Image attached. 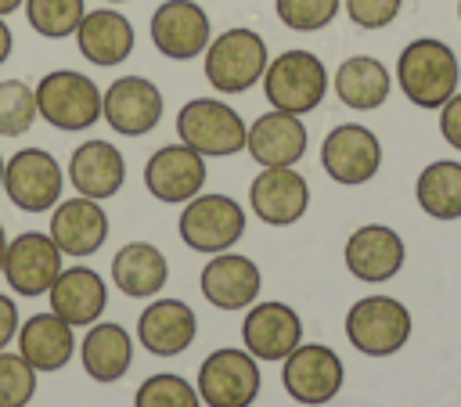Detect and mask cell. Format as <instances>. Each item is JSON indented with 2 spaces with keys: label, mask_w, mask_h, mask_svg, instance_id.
Here are the masks:
<instances>
[{
  "label": "cell",
  "mask_w": 461,
  "mask_h": 407,
  "mask_svg": "<svg viewBox=\"0 0 461 407\" xmlns=\"http://www.w3.org/2000/svg\"><path fill=\"white\" fill-rule=\"evenodd\" d=\"M457 54L436 36L411 40L396 58V86L414 108H443L457 94Z\"/></svg>",
  "instance_id": "cell-1"
},
{
  "label": "cell",
  "mask_w": 461,
  "mask_h": 407,
  "mask_svg": "<svg viewBox=\"0 0 461 407\" xmlns=\"http://www.w3.org/2000/svg\"><path fill=\"white\" fill-rule=\"evenodd\" d=\"M267 65H270L267 40L245 25L223 29L205 47V79L220 94H245L263 79Z\"/></svg>",
  "instance_id": "cell-2"
},
{
  "label": "cell",
  "mask_w": 461,
  "mask_h": 407,
  "mask_svg": "<svg viewBox=\"0 0 461 407\" xmlns=\"http://www.w3.org/2000/svg\"><path fill=\"white\" fill-rule=\"evenodd\" d=\"M263 94L270 108L306 115L328 94V68L313 50H281L263 72Z\"/></svg>",
  "instance_id": "cell-3"
},
{
  "label": "cell",
  "mask_w": 461,
  "mask_h": 407,
  "mask_svg": "<svg viewBox=\"0 0 461 407\" xmlns=\"http://www.w3.org/2000/svg\"><path fill=\"white\" fill-rule=\"evenodd\" d=\"M36 112L43 122L65 133L90 130L101 119V90L90 76L76 68H54L36 86Z\"/></svg>",
  "instance_id": "cell-4"
},
{
  "label": "cell",
  "mask_w": 461,
  "mask_h": 407,
  "mask_svg": "<svg viewBox=\"0 0 461 407\" xmlns=\"http://www.w3.org/2000/svg\"><path fill=\"white\" fill-rule=\"evenodd\" d=\"M245 119L220 97H191L176 112V137L180 144L194 148L205 158H227L245 151Z\"/></svg>",
  "instance_id": "cell-5"
},
{
  "label": "cell",
  "mask_w": 461,
  "mask_h": 407,
  "mask_svg": "<svg viewBox=\"0 0 461 407\" xmlns=\"http://www.w3.org/2000/svg\"><path fill=\"white\" fill-rule=\"evenodd\" d=\"M346 339L364 357H393L411 339V310L393 295H364L346 313Z\"/></svg>",
  "instance_id": "cell-6"
},
{
  "label": "cell",
  "mask_w": 461,
  "mask_h": 407,
  "mask_svg": "<svg viewBox=\"0 0 461 407\" xmlns=\"http://www.w3.org/2000/svg\"><path fill=\"white\" fill-rule=\"evenodd\" d=\"M180 241L191 252H227L245 234V209L230 194H194L184 202V213L176 220Z\"/></svg>",
  "instance_id": "cell-7"
},
{
  "label": "cell",
  "mask_w": 461,
  "mask_h": 407,
  "mask_svg": "<svg viewBox=\"0 0 461 407\" xmlns=\"http://www.w3.org/2000/svg\"><path fill=\"white\" fill-rule=\"evenodd\" d=\"M263 375L249 349H212L198 367V396L205 407H249L259 396Z\"/></svg>",
  "instance_id": "cell-8"
},
{
  "label": "cell",
  "mask_w": 461,
  "mask_h": 407,
  "mask_svg": "<svg viewBox=\"0 0 461 407\" xmlns=\"http://www.w3.org/2000/svg\"><path fill=\"white\" fill-rule=\"evenodd\" d=\"M65 173L43 148H22L4 162V194L22 213H50L61 202Z\"/></svg>",
  "instance_id": "cell-9"
},
{
  "label": "cell",
  "mask_w": 461,
  "mask_h": 407,
  "mask_svg": "<svg viewBox=\"0 0 461 407\" xmlns=\"http://www.w3.org/2000/svg\"><path fill=\"white\" fill-rule=\"evenodd\" d=\"M281 364H285L281 385L288 389V396L295 403H306V407H321V403L335 400L342 389V378H346L339 353L321 342H299Z\"/></svg>",
  "instance_id": "cell-10"
},
{
  "label": "cell",
  "mask_w": 461,
  "mask_h": 407,
  "mask_svg": "<svg viewBox=\"0 0 461 407\" xmlns=\"http://www.w3.org/2000/svg\"><path fill=\"white\" fill-rule=\"evenodd\" d=\"M321 166L335 184L360 187L375 180V173L382 169V140L375 137V130L360 122H342L328 130L321 144Z\"/></svg>",
  "instance_id": "cell-11"
},
{
  "label": "cell",
  "mask_w": 461,
  "mask_h": 407,
  "mask_svg": "<svg viewBox=\"0 0 461 407\" xmlns=\"http://www.w3.org/2000/svg\"><path fill=\"white\" fill-rule=\"evenodd\" d=\"M148 32L162 58L191 61V58L205 54V47L212 40V22L198 0H166L155 7Z\"/></svg>",
  "instance_id": "cell-12"
},
{
  "label": "cell",
  "mask_w": 461,
  "mask_h": 407,
  "mask_svg": "<svg viewBox=\"0 0 461 407\" xmlns=\"http://www.w3.org/2000/svg\"><path fill=\"white\" fill-rule=\"evenodd\" d=\"M162 90L144 76H119L101 94V119L119 137H144L162 122Z\"/></svg>",
  "instance_id": "cell-13"
},
{
  "label": "cell",
  "mask_w": 461,
  "mask_h": 407,
  "mask_svg": "<svg viewBox=\"0 0 461 407\" xmlns=\"http://www.w3.org/2000/svg\"><path fill=\"white\" fill-rule=\"evenodd\" d=\"M249 205L259 223L292 227L310 209V184L295 166H263L249 184Z\"/></svg>",
  "instance_id": "cell-14"
},
{
  "label": "cell",
  "mask_w": 461,
  "mask_h": 407,
  "mask_svg": "<svg viewBox=\"0 0 461 407\" xmlns=\"http://www.w3.org/2000/svg\"><path fill=\"white\" fill-rule=\"evenodd\" d=\"M144 187L166 205H184L205 187V155L187 144H162L144 162Z\"/></svg>",
  "instance_id": "cell-15"
},
{
  "label": "cell",
  "mask_w": 461,
  "mask_h": 407,
  "mask_svg": "<svg viewBox=\"0 0 461 407\" xmlns=\"http://www.w3.org/2000/svg\"><path fill=\"white\" fill-rule=\"evenodd\" d=\"M61 274V249L54 245L50 234L43 231H25L14 241H7V256H4V277L11 285V292L18 295H47L50 285Z\"/></svg>",
  "instance_id": "cell-16"
},
{
  "label": "cell",
  "mask_w": 461,
  "mask_h": 407,
  "mask_svg": "<svg viewBox=\"0 0 461 407\" xmlns=\"http://www.w3.org/2000/svg\"><path fill=\"white\" fill-rule=\"evenodd\" d=\"M342 259H346V270L357 281L382 285V281H389V277L400 274V267L407 259V249H403V238L393 227H385V223H364V227H357L346 238Z\"/></svg>",
  "instance_id": "cell-17"
},
{
  "label": "cell",
  "mask_w": 461,
  "mask_h": 407,
  "mask_svg": "<svg viewBox=\"0 0 461 407\" xmlns=\"http://www.w3.org/2000/svg\"><path fill=\"white\" fill-rule=\"evenodd\" d=\"M198 288H202L205 303L216 306V310H249L259 299L263 274L249 256L227 249V252H216L202 267Z\"/></svg>",
  "instance_id": "cell-18"
},
{
  "label": "cell",
  "mask_w": 461,
  "mask_h": 407,
  "mask_svg": "<svg viewBox=\"0 0 461 407\" xmlns=\"http://www.w3.org/2000/svg\"><path fill=\"white\" fill-rule=\"evenodd\" d=\"M241 342L256 360H285L303 342V321L288 303H252L241 321Z\"/></svg>",
  "instance_id": "cell-19"
},
{
  "label": "cell",
  "mask_w": 461,
  "mask_h": 407,
  "mask_svg": "<svg viewBox=\"0 0 461 407\" xmlns=\"http://www.w3.org/2000/svg\"><path fill=\"white\" fill-rule=\"evenodd\" d=\"M47 234L61 249V256H94L108 238V213L97 198L76 194L50 209Z\"/></svg>",
  "instance_id": "cell-20"
},
{
  "label": "cell",
  "mask_w": 461,
  "mask_h": 407,
  "mask_svg": "<svg viewBox=\"0 0 461 407\" xmlns=\"http://www.w3.org/2000/svg\"><path fill=\"white\" fill-rule=\"evenodd\" d=\"M133 43H137L133 22L122 11H115L112 4L86 11L83 22H79V29H76L79 54L90 65H97V68H112V65L126 61L133 54Z\"/></svg>",
  "instance_id": "cell-21"
},
{
  "label": "cell",
  "mask_w": 461,
  "mask_h": 407,
  "mask_svg": "<svg viewBox=\"0 0 461 407\" xmlns=\"http://www.w3.org/2000/svg\"><path fill=\"white\" fill-rule=\"evenodd\" d=\"M306 144H310V133L303 115L277 112V108L263 112L245 133V151L259 166H295L306 155Z\"/></svg>",
  "instance_id": "cell-22"
},
{
  "label": "cell",
  "mask_w": 461,
  "mask_h": 407,
  "mask_svg": "<svg viewBox=\"0 0 461 407\" xmlns=\"http://www.w3.org/2000/svg\"><path fill=\"white\" fill-rule=\"evenodd\" d=\"M47 295H50V310L72 328L94 324L108 306V285L90 267H61Z\"/></svg>",
  "instance_id": "cell-23"
},
{
  "label": "cell",
  "mask_w": 461,
  "mask_h": 407,
  "mask_svg": "<svg viewBox=\"0 0 461 407\" xmlns=\"http://www.w3.org/2000/svg\"><path fill=\"white\" fill-rule=\"evenodd\" d=\"M68 180L76 194L104 202L126 184V158L108 140H83L68 158Z\"/></svg>",
  "instance_id": "cell-24"
},
{
  "label": "cell",
  "mask_w": 461,
  "mask_h": 407,
  "mask_svg": "<svg viewBox=\"0 0 461 407\" xmlns=\"http://www.w3.org/2000/svg\"><path fill=\"white\" fill-rule=\"evenodd\" d=\"M194 335H198V321L184 299H155L137 321V339L155 357L184 353L194 342Z\"/></svg>",
  "instance_id": "cell-25"
},
{
  "label": "cell",
  "mask_w": 461,
  "mask_h": 407,
  "mask_svg": "<svg viewBox=\"0 0 461 407\" xmlns=\"http://www.w3.org/2000/svg\"><path fill=\"white\" fill-rule=\"evenodd\" d=\"M18 353L36 367V371H61L72 353H76V335L72 324H65L54 310L32 313L25 324H18Z\"/></svg>",
  "instance_id": "cell-26"
},
{
  "label": "cell",
  "mask_w": 461,
  "mask_h": 407,
  "mask_svg": "<svg viewBox=\"0 0 461 407\" xmlns=\"http://www.w3.org/2000/svg\"><path fill=\"white\" fill-rule=\"evenodd\" d=\"M335 97L353 108V112H375L389 101V90H393V79H389V68L371 58V54H353L346 58L339 68H335Z\"/></svg>",
  "instance_id": "cell-27"
},
{
  "label": "cell",
  "mask_w": 461,
  "mask_h": 407,
  "mask_svg": "<svg viewBox=\"0 0 461 407\" xmlns=\"http://www.w3.org/2000/svg\"><path fill=\"white\" fill-rule=\"evenodd\" d=\"M112 281L130 299H151L169 281V263L151 241H126L112 259Z\"/></svg>",
  "instance_id": "cell-28"
},
{
  "label": "cell",
  "mask_w": 461,
  "mask_h": 407,
  "mask_svg": "<svg viewBox=\"0 0 461 407\" xmlns=\"http://www.w3.org/2000/svg\"><path fill=\"white\" fill-rule=\"evenodd\" d=\"M79 360H83V371L94 382H119L130 371L133 342H130L122 324L94 321L86 339H83V346H79Z\"/></svg>",
  "instance_id": "cell-29"
},
{
  "label": "cell",
  "mask_w": 461,
  "mask_h": 407,
  "mask_svg": "<svg viewBox=\"0 0 461 407\" xmlns=\"http://www.w3.org/2000/svg\"><path fill=\"white\" fill-rule=\"evenodd\" d=\"M418 209L432 220H461V162L436 158L414 180Z\"/></svg>",
  "instance_id": "cell-30"
},
{
  "label": "cell",
  "mask_w": 461,
  "mask_h": 407,
  "mask_svg": "<svg viewBox=\"0 0 461 407\" xmlns=\"http://www.w3.org/2000/svg\"><path fill=\"white\" fill-rule=\"evenodd\" d=\"M25 22L32 32H40L43 40H65L76 36L86 4L83 0H25Z\"/></svg>",
  "instance_id": "cell-31"
},
{
  "label": "cell",
  "mask_w": 461,
  "mask_h": 407,
  "mask_svg": "<svg viewBox=\"0 0 461 407\" xmlns=\"http://www.w3.org/2000/svg\"><path fill=\"white\" fill-rule=\"evenodd\" d=\"M36 119V90L25 79H0V137H22Z\"/></svg>",
  "instance_id": "cell-32"
},
{
  "label": "cell",
  "mask_w": 461,
  "mask_h": 407,
  "mask_svg": "<svg viewBox=\"0 0 461 407\" xmlns=\"http://www.w3.org/2000/svg\"><path fill=\"white\" fill-rule=\"evenodd\" d=\"M133 407H202L198 389L180 375H151L137 385Z\"/></svg>",
  "instance_id": "cell-33"
},
{
  "label": "cell",
  "mask_w": 461,
  "mask_h": 407,
  "mask_svg": "<svg viewBox=\"0 0 461 407\" xmlns=\"http://www.w3.org/2000/svg\"><path fill=\"white\" fill-rule=\"evenodd\" d=\"M342 0H274V14L281 18V25L295 29V32H317L328 29L339 14Z\"/></svg>",
  "instance_id": "cell-34"
},
{
  "label": "cell",
  "mask_w": 461,
  "mask_h": 407,
  "mask_svg": "<svg viewBox=\"0 0 461 407\" xmlns=\"http://www.w3.org/2000/svg\"><path fill=\"white\" fill-rule=\"evenodd\" d=\"M36 396V367L22 353L0 349V407H25Z\"/></svg>",
  "instance_id": "cell-35"
},
{
  "label": "cell",
  "mask_w": 461,
  "mask_h": 407,
  "mask_svg": "<svg viewBox=\"0 0 461 407\" xmlns=\"http://www.w3.org/2000/svg\"><path fill=\"white\" fill-rule=\"evenodd\" d=\"M346 14L357 29H385L396 22L403 0H342Z\"/></svg>",
  "instance_id": "cell-36"
},
{
  "label": "cell",
  "mask_w": 461,
  "mask_h": 407,
  "mask_svg": "<svg viewBox=\"0 0 461 407\" xmlns=\"http://www.w3.org/2000/svg\"><path fill=\"white\" fill-rule=\"evenodd\" d=\"M439 133L450 148L461 151V94H454L443 108H439Z\"/></svg>",
  "instance_id": "cell-37"
},
{
  "label": "cell",
  "mask_w": 461,
  "mask_h": 407,
  "mask_svg": "<svg viewBox=\"0 0 461 407\" xmlns=\"http://www.w3.org/2000/svg\"><path fill=\"white\" fill-rule=\"evenodd\" d=\"M18 335V306L11 295H0V349Z\"/></svg>",
  "instance_id": "cell-38"
},
{
  "label": "cell",
  "mask_w": 461,
  "mask_h": 407,
  "mask_svg": "<svg viewBox=\"0 0 461 407\" xmlns=\"http://www.w3.org/2000/svg\"><path fill=\"white\" fill-rule=\"evenodd\" d=\"M11 50H14V36H11V25L0 18V65L11 58Z\"/></svg>",
  "instance_id": "cell-39"
},
{
  "label": "cell",
  "mask_w": 461,
  "mask_h": 407,
  "mask_svg": "<svg viewBox=\"0 0 461 407\" xmlns=\"http://www.w3.org/2000/svg\"><path fill=\"white\" fill-rule=\"evenodd\" d=\"M25 0H0V18H7V14H14L18 7H22Z\"/></svg>",
  "instance_id": "cell-40"
},
{
  "label": "cell",
  "mask_w": 461,
  "mask_h": 407,
  "mask_svg": "<svg viewBox=\"0 0 461 407\" xmlns=\"http://www.w3.org/2000/svg\"><path fill=\"white\" fill-rule=\"evenodd\" d=\"M4 256H7V231L0 223V270H4Z\"/></svg>",
  "instance_id": "cell-41"
},
{
  "label": "cell",
  "mask_w": 461,
  "mask_h": 407,
  "mask_svg": "<svg viewBox=\"0 0 461 407\" xmlns=\"http://www.w3.org/2000/svg\"><path fill=\"white\" fill-rule=\"evenodd\" d=\"M4 162H7V158H0V187H4Z\"/></svg>",
  "instance_id": "cell-42"
},
{
  "label": "cell",
  "mask_w": 461,
  "mask_h": 407,
  "mask_svg": "<svg viewBox=\"0 0 461 407\" xmlns=\"http://www.w3.org/2000/svg\"><path fill=\"white\" fill-rule=\"evenodd\" d=\"M104 4H112V7H115V4H126V0H104Z\"/></svg>",
  "instance_id": "cell-43"
},
{
  "label": "cell",
  "mask_w": 461,
  "mask_h": 407,
  "mask_svg": "<svg viewBox=\"0 0 461 407\" xmlns=\"http://www.w3.org/2000/svg\"><path fill=\"white\" fill-rule=\"evenodd\" d=\"M457 18H461V0H457Z\"/></svg>",
  "instance_id": "cell-44"
}]
</instances>
